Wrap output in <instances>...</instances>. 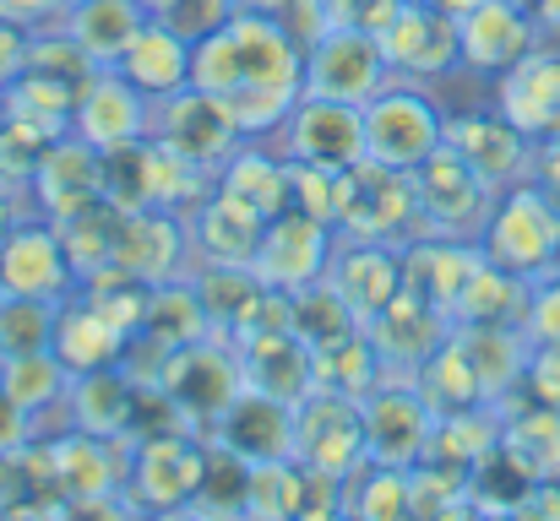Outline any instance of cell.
I'll list each match as a JSON object with an SVG mask.
<instances>
[{
    "label": "cell",
    "mask_w": 560,
    "mask_h": 521,
    "mask_svg": "<svg viewBox=\"0 0 560 521\" xmlns=\"http://www.w3.org/2000/svg\"><path fill=\"white\" fill-rule=\"evenodd\" d=\"M479 267H485L479 245H457V239H408L402 245V288L419 294L424 305H435L446 321L457 316V299Z\"/></svg>",
    "instance_id": "cell-27"
},
{
    "label": "cell",
    "mask_w": 560,
    "mask_h": 521,
    "mask_svg": "<svg viewBox=\"0 0 560 521\" xmlns=\"http://www.w3.org/2000/svg\"><path fill=\"white\" fill-rule=\"evenodd\" d=\"M153 386L175 402V413L186 418L196 435H207V429L223 418V407L245 391L234 343H223V338H201V343L175 347V353L164 358V369H159Z\"/></svg>",
    "instance_id": "cell-7"
},
{
    "label": "cell",
    "mask_w": 560,
    "mask_h": 521,
    "mask_svg": "<svg viewBox=\"0 0 560 521\" xmlns=\"http://www.w3.org/2000/svg\"><path fill=\"white\" fill-rule=\"evenodd\" d=\"M289 327H294V338L311 347L332 343V338H343V332H354L360 321L349 316V305L338 299V288L322 277V283H311V288H300V294H289Z\"/></svg>",
    "instance_id": "cell-40"
},
{
    "label": "cell",
    "mask_w": 560,
    "mask_h": 521,
    "mask_svg": "<svg viewBox=\"0 0 560 521\" xmlns=\"http://www.w3.org/2000/svg\"><path fill=\"white\" fill-rule=\"evenodd\" d=\"M463 38V71L474 76H506L523 55L539 49V16L528 0H479L474 11L457 16Z\"/></svg>",
    "instance_id": "cell-18"
},
{
    "label": "cell",
    "mask_w": 560,
    "mask_h": 521,
    "mask_svg": "<svg viewBox=\"0 0 560 521\" xmlns=\"http://www.w3.org/2000/svg\"><path fill=\"white\" fill-rule=\"evenodd\" d=\"M234 358H240V380H245V391H261V396H278V402H305V396L316 391L311 343H300L294 327L234 343Z\"/></svg>",
    "instance_id": "cell-26"
},
{
    "label": "cell",
    "mask_w": 560,
    "mask_h": 521,
    "mask_svg": "<svg viewBox=\"0 0 560 521\" xmlns=\"http://www.w3.org/2000/svg\"><path fill=\"white\" fill-rule=\"evenodd\" d=\"M148 137H159L164 147H175L186 164H196V169H207V174H218L250 142V137L234 126V115H229L218 98H207L201 87H180V93H170V98H153Z\"/></svg>",
    "instance_id": "cell-9"
},
{
    "label": "cell",
    "mask_w": 560,
    "mask_h": 521,
    "mask_svg": "<svg viewBox=\"0 0 560 521\" xmlns=\"http://www.w3.org/2000/svg\"><path fill=\"white\" fill-rule=\"evenodd\" d=\"M142 521H212V517H201L196 506H175V511H148Z\"/></svg>",
    "instance_id": "cell-51"
},
{
    "label": "cell",
    "mask_w": 560,
    "mask_h": 521,
    "mask_svg": "<svg viewBox=\"0 0 560 521\" xmlns=\"http://www.w3.org/2000/svg\"><path fill=\"white\" fill-rule=\"evenodd\" d=\"M446 147V109L413 87V82H386L365 104V158L392 169H419Z\"/></svg>",
    "instance_id": "cell-4"
},
{
    "label": "cell",
    "mask_w": 560,
    "mask_h": 521,
    "mask_svg": "<svg viewBox=\"0 0 560 521\" xmlns=\"http://www.w3.org/2000/svg\"><path fill=\"white\" fill-rule=\"evenodd\" d=\"M343 511L354 521H413V467L365 462L343 478Z\"/></svg>",
    "instance_id": "cell-37"
},
{
    "label": "cell",
    "mask_w": 560,
    "mask_h": 521,
    "mask_svg": "<svg viewBox=\"0 0 560 521\" xmlns=\"http://www.w3.org/2000/svg\"><path fill=\"white\" fill-rule=\"evenodd\" d=\"M190 87L218 98L256 142L289 120L305 93V49L267 11H234L190 49Z\"/></svg>",
    "instance_id": "cell-1"
},
{
    "label": "cell",
    "mask_w": 560,
    "mask_h": 521,
    "mask_svg": "<svg viewBox=\"0 0 560 521\" xmlns=\"http://www.w3.org/2000/svg\"><path fill=\"white\" fill-rule=\"evenodd\" d=\"M381 55L392 66L397 82H441L446 71L463 66V38H457V16L424 5V0H402L392 11V22L375 33Z\"/></svg>",
    "instance_id": "cell-11"
},
{
    "label": "cell",
    "mask_w": 560,
    "mask_h": 521,
    "mask_svg": "<svg viewBox=\"0 0 560 521\" xmlns=\"http://www.w3.org/2000/svg\"><path fill=\"white\" fill-rule=\"evenodd\" d=\"M365 407V440H371V462L381 467H419L430 435H435V413L430 402L419 396V386L402 375L386 369V380L375 386L371 396L360 402Z\"/></svg>",
    "instance_id": "cell-17"
},
{
    "label": "cell",
    "mask_w": 560,
    "mask_h": 521,
    "mask_svg": "<svg viewBox=\"0 0 560 521\" xmlns=\"http://www.w3.org/2000/svg\"><path fill=\"white\" fill-rule=\"evenodd\" d=\"M131 347V332H120L104 310H93L82 294H71L60 305V321H55V353L71 375H88V369H109L120 364Z\"/></svg>",
    "instance_id": "cell-32"
},
{
    "label": "cell",
    "mask_w": 560,
    "mask_h": 521,
    "mask_svg": "<svg viewBox=\"0 0 560 521\" xmlns=\"http://www.w3.org/2000/svg\"><path fill=\"white\" fill-rule=\"evenodd\" d=\"M66 5H71V0H66Z\"/></svg>",
    "instance_id": "cell-59"
},
{
    "label": "cell",
    "mask_w": 560,
    "mask_h": 521,
    "mask_svg": "<svg viewBox=\"0 0 560 521\" xmlns=\"http://www.w3.org/2000/svg\"><path fill=\"white\" fill-rule=\"evenodd\" d=\"M0 288L16 299H71L77 294V267L66 256V239L49 217H22L0 239Z\"/></svg>",
    "instance_id": "cell-16"
},
{
    "label": "cell",
    "mask_w": 560,
    "mask_h": 521,
    "mask_svg": "<svg viewBox=\"0 0 560 521\" xmlns=\"http://www.w3.org/2000/svg\"><path fill=\"white\" fill-rule=\"evenodd\" d=\"M386 82H392V66L381 55V38L365 27H332L305 49V93L311 98L365 109Z\"/></svg>",
    "instance_id": "cell-10"
},
{
    "label": "cell",
    "mask_w": 560,
    "mask_h": 521,
    "mask_svg": "<svg viewBox=\"0 0 560 521\" xmlns=\"http://www.w3.org/2000/svg\"><path fill=\"white\" fill-rule=\"evenodd\" d=\"M190 250L186 217L175 212H120V250H115V272L159 288L180 277V256Z\"/></svg>",
    "instance_id": "cell-23"
},
{
    "label": "cell",
    "mask_w": 560,
    "mask_h": 521,
    "mask_svg": "<svg viewBox=\"0 0 560 521\" xmlns=\"http://www.w3.org/2000/svg\"><path fill=\"white\" fill-rule=\"evenodd\" d=\"M523 396L560 407V343H534L528 347V369H523Z\"/></svg>",
    "instance_id": "cell-42"
},
{
    "label": "cell",
    "mask_w": 560,
    "mask_h": 521,
    "mask_svg": "<svg viewBox=\"0 0 560 521\" xmlns=\"http://www.w3.org/2000/svg\"><path fill=\"white\" fill-rule=\"evenodd\" d=\"M27 190L38 196V212H44L49 223H60V217H71V212H82V206H93V201H109V196H104V153L66 131V137H55V142L44 147V158H38V169L27 179Z\"/></svg>",
    "instance_id": "cell-21"
},
{
    "label": "cell",
    "mask_w": 560,
    "mask_h": 521,
    "mask_svg": "<svg viewBox=\"0 0 560 521\" xmlns=\"http://www.w3.org/2000/svg\"><path fill=\"white\" fill-rule=\"evenodd\" d=\"M0 386L11 391V402H16L27 418H38L49 402H66V391H71V369L60 364L55 347H44V353L5 358V364H0Z\"/></svg>",
    "instance_id": "cell-38"
},
{
    "label": "cell",
    "mask_w": 560,
    "mask_h": 521,
    "mask_svg": "<svg viewBox=\"0 0 560 521\" xmlns=\"http://www.w3.org/2000/svg\"><path fill=\"white\" fill-rule=\"evenodd\" d=\"M234 5H240V11H267V16H278L289 0H234Z\"/></svg>",
    "instance_id": "cell-53"
},
{
    "label": "cell",
    "mask_w": 560,
    "mask_h": 521,
    "mask_svg": "<svg viewBox=\"0 0 560 521\" xmlns=\"http://www.w3.org/2000/svg\"><path fill=\"white\" fill-rule=\"evenodd\" d=\"M327 283L338 288V299L349 305V316L360 327H371L375 316L402 294V245L338 239V250L327 261Z\"/></svg>",
    "instance_id": "cell-19"
},
{
    "label": "cell",
    "mask_w": 560,
    "mask_h": 521,
    "mask_svg": "<svg viewBox=\"0 0 560 521\" xmlns=\"http://www.w3.org/2000/svg\"><path fill=\"white\" fill-rule=\"evenodd\" d=\"M137 402H142V380H137L126 364L71 375V391H66L71 429L104 435V440H131V429H137Z\"/></svg>",
    "instance_id": "cell-24"
},
{
    "label": "cell",
    "mask_w": 560,
    "mask_h": 521,
    "mask_svg": "<svg viewBox=\"0 0 560 521\" xmlns=\"http://www.w3.org/2000/svg\"><path fill=\"white\" fill-rule=\"evenodd\" d=\"M550 277H560V250H556V267H550Z\"/></svg>",
    "instance_id": "cell-56"
},
{
    "label": "cell",
    "mask_w": 560,
    "mask_h": 521,
    "mask_svg": "<svg viewBox=\"0 0 560 521\" xmlns=\"http://www.w3.org/2000/svg\"><path fill=\"white\" fill-rule=\"evenodd\" d=\"M338 239H371V245H408L419 239V196L413 169H392L360 158L338 169V206H332Z\"/></svg>",
    "instance_id": "cell-2"
},
{
    "label": "cell",
    "mask_w": 560,
    "mask_h": 521,
    "mask_svg": "<svg viewBox=\"0 0 560 521\" xmlns=\"http://www.w3.org/2000/svg\"><path fill=\"white\" fill-rule=\"evenodd\" d=\"M528 179L545 190V201L560 212V142H539L534 147V174Z\"/></svg>",
    "instance_id": "cell-49"
},
{
    "label": "cell",
    "mask_w": 560,
    "mask_h": 521,
    "mask_svg": "<svg viewBox=\"0 0 560 521\" xmlns=\"http://www.w3.org/2000/svg\"><path fill=\"white\" fill-rule=\"evenodd\" d=\"M60 305H66V299H60ZM60 305H55V299H16V294H5V299H0V364H5V358H22V353L55 347Z\"/></svg>",
    "instance_id": "cell-39"
},
{
    "label": "cell",
    "mask_w": 560,
    "mask_h": 521,
    "mask_svg": "<svg viewBox=\"0 0 560 521\" xmlns=\"http://www.w3.org/2000/svg\"><path fill=\"white\" fill-rule=\"evenodd\" d=\"M332 250H338L332 223H322V217H311V212H300V206H283V212L261 228V245H256L250 272H256L267 288H278V294H300V288H311V283L327 277Z\"/></svg>",
    "instance_id": "cell-12"
},
{
    "label": "cell",
    "mask_w": 560,
    "mask_h": 521,
    "mask_svg": "<svg viewBox=\"0 0 560 521\" xmlns=\"http://www.w3.org/2000/svg\"><path fill=\"white\" fill-rule=\"evenodd\" d=\"M495 109L539 147L560 142V49H534L523 55L506 76H495Z\"/></svg>",
    "instance_id": "cell-20"
},
{
    "label": "cell",
    "mask_w": 560,
    "mask_h": 521,
    "mask_svg": "<svg viewBox=\"0 0 560 521\" xmlns=\"http://www.w3.org/2000/svg\"><path fill=\"white\" fill-rule=\"evenodd\" d=\"M365 332H371L375 353H381V364H386L392 375H413L435 347L452 338V321H446L435 305H424L419 294H408V288H402V294L375 316Z\"/></svg>",
    "instance_id": "cell-28"
},
{
    "label": "cell",
    "mask_w": 560,
    "mask_h": 521,
    "mask_svg": "<svg viewBox=\"0 0 560 521\" xmlns=\"http://www.w3.org/2000/svg\"><path fill=\"white\" fill-rule=\"evenodd\" d=\"M142 22H148V0H71L60 16L66 38L82 49L88 66H115Z\"/></svg>",
    "instance_id": "cell-31"
},
{
    "label": "cell",
    "mask_w": 560,
    "mask_h": 521,
    "mask_svg": "<svg viewBox=\"0 0 560 521\" xmlns=\"http://www.w3.org/2000/svg\"><path fill=\"white\" fill-rule=\"evenodd\" d=\"M0 16L22 22V27H44V22L66 16V0H0Z\"/></svg>",
    "instance_id": "cell-48"
},
{
    "label": "cell",
    "mask_w": 560,
    "mask_h": 521,
    "mask_svg": "<svg viewBox=\"0 0 560 521\" xmlns=\"http://www.w3.org/2000/svg\"><path fill=\"white\" fill-rule=\"evenodd\" d=\"M0 521H16V517H11V511H5V506H0Z\"/></svg>",
    "instance_id": "cell-57"
},
{
    "label": "cell",
    "mask_w": 560,
    "mask_h": 521,
    "mask_svg": "<svg viewBox=\"0 0 560 521\" xmlns=\"http://www.w3.org/2000/svg\"><path fill=\"white\" fill-rule=\"evenodd\" d=\"M446 147L490 190H512L534 174V142L495 104L490 109H452L446 115Z\"/></svg>",
    "instance_id": "cell-14"
},
{
    "label": "cell",
    "mask_w": 560,
    "mask_h": 521,
    "mask_svg": "<svg viewBox=\"0 0 560 521\" xmlns=\"http://www.w3.org/2000/svg\"><path fill=\"white\" fill-rule=\"evenodd\" d=\"M190 38H180L170 22H159L153 11H148V22L137 27V38L126 44V55L115 60V71L153 104V98H170V93H180L190 87Z\"/></svg>",
    "instance_id": "cell-30"
},
{
    "label": "cell",
    "mask_w": 560,
    "mask_h": 521,
    "mask_svg": "<svg viewBox=\"0 0 560 521\" xmlns=\"http://www.w3.org/2000/svg\"><path fill=\"white\" fill-rule=\"evenodd\" d=\"M148 511L120 489V495H93V500H66L55 521H142Z\"/></svg>",
    "instance_id": "cell-44"
},
{
    "label": "cell",
    "mask_w": 560,
    "mask_h": 521,
    "mask_svg": "<svg viewBox=\"0 0 560 521\" xmlns=\"http://www.w3.org/2000/svg\"><path fill=\"white\" fill-rule=\"evenodd\" d=\"M311 364H316V391H338V396H354V402H365L375 386L386 380V364H381V353H375L365 327L311 347Z\"/></svg>",
    "instance_id": "cell-34"
},
{
    "label": "cell",
    "mask_w": 560,
    "mask_h": 521,
    "mask_svg": "<svg viewBox=\"0 0 560 521\" xmlns=\"http://www.w3.org/2000/svg\"><path fill=\"white\" fill-rule=\"evenodd\" d=\"M218 190H229L234 201H245L261 223H272L289 206V158H272L267 147L245 142L223 169H218Z\"/></svg>",
    "instance_id": "cell-36"
},
{
    "label": "cell",
    "mask_w": 560,
    "mask_h": 521,
    "mask_svg": "<svg viewBox=\"0 0 560 521\" xmlns=\"http://www.w3.org/2000/svg\"><path fill=\"white\" fill-rule=\"evenodd\" d=\"M234 11H240L234 0H153V16L170 22V27H175L180 38H190V44H201L212 27H223Z\"/></svg>",
    "instance_id": "cell-41"
},
{
    "label": "cell",
    "mask_w": 560,
    "mask_h": 521,
    "mask_svg": "<svg viewBox=\"0 0 560 521\" xmlns=\"http://www.w3.org/2000/svg\"><path fill=\"white\" fill-rule=\"evenodd\" d=\"M424 5H435V11H446V16H463V11H474L479 0H424Z\"/></svg>",
    "instance_id": "cell-54"
},
{
    "label": "cell",
    "mask_w": 560,
    "mask_h": 521,
    "mask_svg": "<svg viewBox=\"0 0 560 521\" xmlns=\"http://www.w3.org/2000/svg\"><path fill=\"white\" fill-rule=\"evenodd\" d=\"M413 196H419V239L479 245V234H485L490 206H495L501 190H490L452 147H441L435 158H424L413 169Z\"/></svg>",
    "instance_id": "cell-5"
},
{
    "label": "cell",
    "mask_w": 560,
    "mask_h": 521,
    "mask_svg": "<svg viewBox=\"0 0 560 521\" xmlns=\"http://www.w3.org/2000/svg\"><path fill=\"white\" fill-rule=\"evenodd\" d=\"M126 462H131V440H104V435H82V429H66L49 440V467H55V484L66 500L120 495Z\"/></svg>",
    "instance_id": "cell-25"
},
{
    "label": "cell",
    "mask_w": 560,
    "mask_h": 521,
    "mask_svg": "<svg viewBox=\"0 0 560 521\" xmlns=\"http://www.w3.org/2000/svg\"><path fill=\"white\" fill-rule=\"evenodd\" d=\"M512 521H560V478L534 484V489L512 506Z\"/></svg>",
    "instance_id": "cell-46"
},
{
    "label": "cell",
    "mask_w": 560,
    "mask_h": 521,
    "mask_svg": "<svg viewBox=\"0 0 560 521\" xmlns=\"http://www.w3.org/2000/svg\"><path fill=\"white\" fill-rule=\"evenodd\" d=\"M16 223H22V217H16V206H11V190L0 185V239H5V234H11Z\"/></svg>",
    "instance_id": "cell-52"
},
{
    "label": "cell",
    "mask_w": 560,
    "mask_h": 521,
    "mask_svg": "<svg viewBox=\"0 0 560 521\" xmlns=\"http://www.w3.org/2000/svg\"><path fill=\"white\" fill-rule=\"evenodd\" d=\"M148 120H153V104H148L115 66H93V71L77 82L71 137H82L88 147H98V153L131 147V142L148 137Z\"/></svg>",
    "instance_id": "cell-13"
},
{
    "label": "cell",
    "mask_w": 560,
    "mask_h": 521,
    "mask_svg": "<svg viewBox=\"0 0 560 521\" xmlns=\"http://www.w3.org/2000/svg\"><path fill=\"white\" fill-rule=\"evenodd\" d=\"M27 60H33V27L0 16V93H5L16 76H27Z\"/></svg>",
    "instance_id": "cell-45"
},
{
    "label": "cell",
    "mask_w": 560,
    "mask_h": 521,
    "mask_svg": "<svg viewBox=\"0 0 560 521\" xmlns=\"http://www.w3.org/2000/svg\"><path fill=\"white\" fill-rule=\"evenodd\" d=\"M207 478V435H196L190 424L175 429H153L131 440V462H126V495L142 511H175L190 506L196 489Z\"/></svg>",
    "instance_id": "cell-6"
},
{
    "label": "cell",
    "mask_w": 560,
    "mask_h": 521,
    "mask_svg": "<svg viewBox=\"0 0 560 521\" xmlns=\"http://www.w3.org/2000/svg\"><path fill=\"white\" fill-rule=\"evenodd\" d=\"M212 446L234 451L240 462H283L294 457V402H278V396H261V391H240L223 418L207 429Z\"/></svg>",
    "instance_id": "cell-22"
},
{
    "label": "cell",
    "mask_w": 560,
    "mask_h": 521,
    "mask_svg": "<svg viewBox=\"0 0 560 521\" xmlns=\"http://www.w3.org/2000/svg\"><path fill=\"white\" fill-rule=\"evenodd\" d=\"M148 11H153V0H148Z\"/></svg>",
    "instance_id": "cell-58"
},
{
    "label": "cell",
    "mask_w": 560,
    "mask_h": 521,
    "mask_svg": "<svg viewBox=\"0 0 560 521\" xmlns=\"http://www.w3.org/2000/svg\"><path fill=\"white\" fill-rule=\"evenodd\" d=\"M278 131H283V158L289 164L349 169V164L365 158V109H354V104L300 93V104L289 109V120Z\"/></svg>",
    "instance_id": "cell-15"
},
{
    "label": "cell",
    "mask_w": 560,
    "mask_h": 521,
    "mask_svg": "<svg viewBox=\"0 0 560 521\" xmlns=\"http://www.w3.org/2000/svg\"><path fill=\"white\" fill-rule=\"evenodd\" d=\"M408 380L419 386V396L430 402L435 418H446V413H468V407H490V402H485V386H479V375H474V358L463 353L457 332L435 347Z\"/></svg>",
    "instance_id": "cell-35"
},
{
    "label": "cell",
    "mask_w": 560,
    "mask_h": 521,
    "mask_svg": "<svg viewBox=\"0 0 560 521\" xmlns=\"http://www.w3.org/2000/svg\"><path fill=\"white\" fill-rule=\"evenodd\" d=\"M501 451L534 478V484H550L560 478V407L545 402H501Z\"/></svg>",
    "instance_id": "cell-33"
},
{
    "label": "cell",
    "mask_w": 560,
    "mask_h": 521,
    "mask_svg": "<svg viewBox=\"0 0 560 521\" xmlns=\"http://www.w3.org/2000/svg\"><path fill=\"white\" fill-rule=\"evenodd\" d=\"M27 440H38V435H33V418H27V413L11 402V391L0 386V457L16 451V446H27Z\"/></svg>",
    "instance_id": "cell-47"
},
{
    "label": "cell",
    "mask_w": 560,
    "mask_h": 521,
    "mask_svg": "<svg viewBox=\"0 0 560 521\" xmlns=\"http://www.w3.org/2000/svg\"><path fill=\"white\" fill-rule=\"evenodd\" d=\"M186 228H190V250L201 256V267H250L267 223L245 201H234L229 190L212 185L201 196V206L186 217Z\"/></svg>",
    "instance_id": "cell-29"
},
{
    "label": "cell",
    "mask_w": 560,
    "mask_h": 521,
    "mask_svg": "<svg viewBox=\"0 0 560 521\" xmlns=\"http://www.w3.org/2000/svg\"><path fill=\"white\" fill-rule=\"evenodd\" d=\"M311 521H354L349 511H327V517H311Z\"/></svg>",
    "instance_id": "cell-55"
},
{
    "label": "cell",
    "mask_w": 560,
    "mask_h": 521,
    "mask_svg": "<svg viewBox=\"0 0 560 521\" xmlns=\"http://www.w3.org/2000/svg\"><path fill=\"white\" fill-rule=\"evenodd\" d=\"M294 462L327 478H349L371 462L365 440V407L338 391H311L294 402Z\"/></svg>",
    "instance_id": "cell-8"
},
{
    "label": "cell",
    "mask_w": 560,
    "mask_h": 521,
    "mask_svg": "<svg viewBox=\"0 0 560 521\" xmlns=\"http://www.w3.org/2000/svg\"><path fill=\"white\" fill-rule=\"evenodd\" d=\"M528 343H560V277L534 283L528 294Z\"/></svg>",
    "instance_id": "cell-43"
},
{
    "label": "cell",
    "mask_w": 560,
    "mask_h": 521,
    "mask_svg": "<svg viewBox=\"0 0 560 521\" xmlns=\"http://www.w3.org/2000/svg\"><path fill=\"white\" fill-rule=\"evenodd\" d=\"M479 250L490 267L523 277V283H545L550 267H556V250H560V212L545 201V190L534 179L512 185L495 196L490 206V223L479 234Z\"/></svg>",
    "instance_id": "cell-3"
},
{
    "label": "cell",
    "mask_w": 560,
    "mask_h": 521,
    "mask_svg": "<svg viewBox=\"0 0 560 521\" xmlns=\"http://www.w3.org/2000/svg\"><path fill=\"white\" fill-rule=\"evenodd\" d=\"M528 11L539 16V27H560V0H528Z\"/></svg>",
    "instance_id": "cell-50"
}]
</instances>
